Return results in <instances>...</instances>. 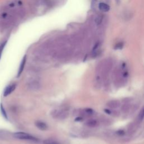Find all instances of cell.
<instances>
[{
  "label": "cell",
  "mask_w": 144,
  "mask_h": 144,
  "mask_svg": "<svg viewBox=\"0 0 144 144\" xmlns=\"http://www.w3.org/2000/svg\"><path fill=\"white\" fill-rule=\"evenodd\" d=\"M102 20H103V17H102L101 16H99V17L96 18V19L95 20V22H96L97 24L99 25L101 23Z\"/></svg>",
  "instance_id": "obj_14"
},
{
  "label": "cell",
  "mask_w": 144,
  "mask_h": 144,
  "mask_svg": "<svg viewBox=\"0 0 144 144\" xmlns=\"http://www.w3.org/2000/svg\"><path fill=\"white\" fill-rule=\"evenodd\" d=\"M14 137L19 140H29L32 141H38V140L36 137H34L32 135H31L29 133L23 132H15L13 134Z\"/></svg>",
  "instance_id": "obj_1"
},
{
  "label": "cell",
  "mask_w": 144,
  "mask_h": 144,
  "mask_svg": "<svg viewBox=\"0 0 144 144\" xmlns=\"http://www.w3.org/2000/svg\"><path fill=\"white\" fill-rule=\"evenodd\" d=\"M105 111L107 114H110V113H111L110 111L109 110H108V109H105Z\"/></svg>",
  "instance_id": "obj_20"
},
{
  "label": "cell",
  "mask_w": 144,
  "mask_h": 144,
  "mask_svg": "<svg viewBox=\"0 0 144 144\" xmlns=\"http://www.w3.org/2000/svg\"><path fill=\"white\" fill-rule=\"evenodd\" d=\"M43 144H60L57 141L52 139H47L43 141Z\"/></svg>",
  "instance_id": "obj_11"
},
{
  "label": "cell",
  "mask_w": 144,
  "mask_h": 144,
  "mask_svg": "<svg viewBox=\"0 0 144 144\" xmlns=\"http://www.w3.org/2000/svg\"><path fill=\"white\" fill-rule=\"evenodd\" d=\"M15 88H16V85L15 84L10 85L9 86H7L4 91V96L7 97V96L10 95L15 90Z\"/></svg>",
  "instance_id": "obj_4"
},
{
  "label": "cell",
  "mask_w": 144,
  "mask_h": 144,
  "mask_svg": "<svg viewBox=\"0 0 144 144\" xmlns=\"http://www.w3.org/2000/svg\"><path fill=\"white\" fill-rule=\"evenodd\" d=\"M22 2L20 0H10L7 2L6 7L9 9H12L14 7H20L22 6Z\"/></svg>",
  "instance_id": "obj_3"
},
{
  "label": "cell",
  "mask_w": 144,
  "mask_h": 144,
  "mask_svg": "<svg viewBox=\"0 0 144 144\" xmlns=\"http://www.w3.org/2000/svg\"><path fill=\"white\" fill-rule=\"evenodd\" d=\"M124 131L123 130H120L119 131H117V134L119 135L120 136H123V135H124Z\"/></svg>",
  "instance_id": "obj_18"
},
{
  "label": "cell",
  "mask_w": 144,
  "mask_h": 144,
  "mask_svg": "<svg viewBox=\"0 0 144 144\" xmlns=\"http://www.w3.org/2000/svg\"><path fill=\"white\" fill-rule=\"evenodd\" d=\"M116 1H117H117H119V0H116Z\"/></svg>",
  "instance_id": "obj_21"
},
{
  "label": "cell",
  "mask_w": 144,
  "mask_h": 144,
  "mask_svg": "<svg viewBox=\"0 0 144 144\" xmlns=\"http://www.w3.org/2000/svg\"><path fill=\"white\" fill-rule=\"evenodd\" d=\"M123 42H120L118 43V44H117L116 46H115L114 49H121L123 48Z\"/></svg>",
  "instance_id": "obj_15"
},
{
  "label": "cell",
  "mask_w": 144,
  "mask_h": 144,
  "mask_svg": "<svg viewBox=\"0 0 144 144\" xmlns=\"http://www.w3.org/2000/svg\"><path fill=\"white\" fill-rule=\"evenodd\" d=\"M85 111L88 114H92L93 112V110L91 109H86Z\"/></svg>",
  "instance_id": "obj_19"
},
{
  "label": "cell",
  "mask_w": 144,
  "mask_h": 144,
  "mask_svg": "<svg viewBox=\"0 0 144 144\" xmlns=\"http://www.w3.org/2000/svg\"><path fill=\"white\" fill-rule=\"evenodd\" d=\"M25 62H26V56H25L22 61V62H21L20 67L19 70H18V77H19L20 76V75L22 74V72H23V70L24 69V67L25 65Z\"/></svg>",
  "instance_id": "obj_8"
},
{
  "label": "cell",
  "mask_w": 144,
  "mask_h": 144,
  "mask_svg": "<svg viewBox=\"0 0 144 144\" xmlns=\"http://www.w3.org/2000/svg\"><path fill=\"white\" fill-rule=\"evenodd\" d=\"M144 118V107L141 109V110L140 111L139 115H138V119L140 120H142Z\"/></svg>",
  "instance_id": "obj_12"
},
{
  "label": "cell",
  "mask_w": 144,
  "mask_h": 144,
  "mask_svg": "<svg viewBox=\"0 0 144 144\" xmlns=\"http://www.w3.org/2000/svg\"><path fill=\"white\" fill-rule=\"evenodd\" d=\"M13 11H14V14L17 18H23L25 15V10L24 9L22 8L15 9H13Z\"/></svg>",
  "instance_id": "obj_5"
},
{
  "label": "cell",
  "mask_w": 144,
  "mask_h": 144,
  "mask_svg": "<svg viewBox=\"0 0 144 144\" xmlns=\"http://www.w3.org/2000/svg\"><path fill=\"white\" fill-rule=\"evenodd\" d=\"M1 111L2 113V114L3 115V116L5 118L7 119V114L6 113V111H5V110L4 109L3 105H2V104L1 105Z\"/></svg>",
  "instance_id": "obj_13"
},
{
  "label": "cell",
  "mask_w": 144,
  "mask_h": 144,
  "mask_svg": "<svg viewBox=\"0 0 144 144\" xmlns=\"http://www.w3.org/2000/svg\"><path fill=\"white\" fill-rule=\"evenodd\" d=\"M29 85L30 89L32 90H37L40 87V83L36 81H34L33 82H30Z\"/></svg>",
  "instance_id": "obj_9"
},
{
  "label": "cell",
  "mask_w": 144,
  "mask_h": 144,
  "mask_svg": "<svg viewBox=\"0 0 144 144\" xmlns=\"http://www.w3.org/2000/svg\"><path fill=\"white\" fill-rule=\"evenodd\" d=\"M87 125L89 127H96L98 125V122L96 120H90L87 122Z\"/></svg>",
  "instance_id": "obj_10"
},
{
  "label": "cell",
  "mask_w": 144,
  "mask_h": 144,
  "mask_svg": "<svg viewBox=\"0 0 144 144\" xmlns=\"http://www.w3.org/2000/svg\"><path fill=\"white\" fill-rule=\"evenodd\" d=\"M6 42H5L2 43L1 45V46H0V58H1V57L2 51H3V50H4V49L5 47V44H6Z\"/></svg>",
  "instance_id": "obj_16"
},
{
  "label": "cell",
  "mask_w": 144,
  "mask_h": 144,
  "mask_svg": "<svg viewBox=\"0 0 144 144\" xmlns=\"http://www.w3.org/2000/svg\"><path fill=\"white\" fill-rule=\"evenodd\" d=\"M99 8L101 11L104 12H108L109 11L110 9V7L109 5L106 4H105L104 2H101V3L99 4Z\"/></svg>",
  "instance_id": "obj_7"
},
{
  "label": "cell",
  "mask_w": 144,
  "mask_h": 144,
  "mask_svg": "<svg viewBox=\"0 0 144 144\" xmlns=\"http://www.w3.org/2000/svg\"><path fill=\"white\" fill-rule=\"evenodd\" d=\"M14 22L12 20L0 19V31L2 32L6 30Z\"/></svg>",
  "instance_id": "obj_2"
},
{
  "label": "cell",
  "mask_w": 144,
  "mask_h": 144,
  "mask_svg": "<svg viewBox=\"0 0 144 144\" xmlns=\"http://www.w3.org/2000/svg\"><path fill=\"white\" fill-rule=\"evenodd\" d=\"M36 126L37 127L39 130L42 131H45L47 129V125L45 123L41 121H37L35 123Z\"/></svg>",
  "instance_id": "obj_6"
},
{
  "label": "cell",
  "mask_w": 144,
  "mask_h": 144,
  "mask_svg": "<svg viewBox=\"0 0 144 144\" xmlns=\"http://www.w3.org/2000/svg\"><path fill=\"white\" fill-rule=\"evenodd\" d=\"M110 104H111L109 106L111 107L112 105H113V106L112 108H116V107H117L118 105H119V104H118V102H117V101H111V103H110Z\"/></svg>",
  "instance_id": "obj_17"
}]
</instances>
